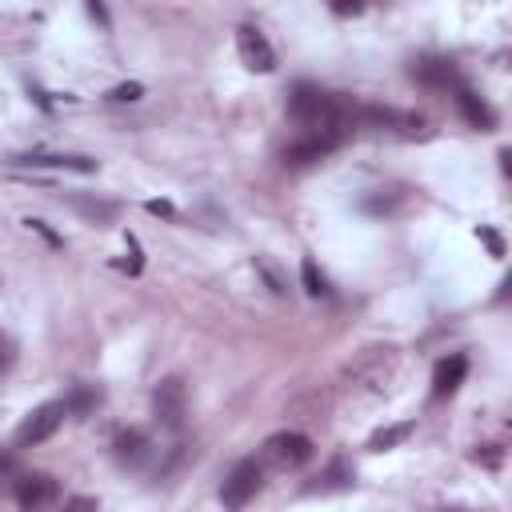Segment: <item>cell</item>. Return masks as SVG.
I'll list each match as a JSON object with an SVG mask.
<instances>
[{
    "label": "cell",
    "instance_id": "44dd1931",
    "mask_svg": "<svg viewBox=\"0 0 512 512\" xmlns=\"http://www.w3.org/2000/svg\"><path fill=\"white\" fill-rule=\"evenodd\" d=\"M480 240L488 244V252H492V256H504V240H500L492 228H480Z\"/></svg>",
    "mask_w": 512,
    "mask_h": 512
},
{
    "label": "cell",
    "instance_id": "cb8c5ba5",
    "mask_svg": "<svg viewBox=\"0 0 512 512\" xmlns=\"http://www.w3.org/2000/svg\"><path fill=\"white\" fill-rule=\"evenodd\" d=\"M332 12L336 16H356V12H364V4H332Z\"/></svg>",
    "mask_w": 512,
    "mask_h": 512
},
{
    "label": "cell",
    "instance_id": "8992f818",
    "mask_svg": "<svg viewBox=\"0 0 512 512\" xmlns=\"http://www.w3.org/2000/svg\"><path fill=\"white\" fill-rule=\"evenodd\" d=\"M236 52H240L244 68H252V72H272L276 68V52H272L268 36L256 24H240L236 28Z\"/></svg>",
    "mask_w": 512,
    "mask_h": 512
},
{
    "label": "cell",
    "instance_id": "6da1fadb",
    "mask_svg": "<svg viewBox=\"0 0 512 512\" xmlns=\"http://www.w3.org/2000/svg\"><path fill=\"white\" fill-rule=\"evenodd\" d=\"M260 488H264V464L256 456H244L228 468V476L220 484V504L228 512H240V508H248V500H256Z\"/></svg>",
    "mask_w": 512,
    "mask_h": 512
},
{
    "label": "cell",
    "instance_id": "9a60e30c",
    "mask_svg": "<svg viewBox=\"0 0 512 512\" xmlns=\"http://www.w3.org/2000/svg\"><path fill=\"white\" fill-rule=\"evenodd\" d=\"M72 208H76V212H84V216H88V220H96V224L116 220V204H112V200H84V196H72Z\"/></svg>",
    "mask_w": 512,
    "mask_h": 512
},
{
    "label": "cell",
    "instance_id": "7c38bea8",
    "mask_svg": "<svg viewBox=\"0 0 512 512\" xmlns=\"http://www.w3.org/2000/svg\"><path fill=\"white\" fill-rule=\"evenodd\" d=\"M20 168H68V172H96V160L88 156H64V152H20L12 156Z\"/></svg>",
    "mask_w": 512,
    "mask_h": 512
},
{
    "label": "cell",
    "instance_id": "603a6c76",
    "mask_svg": "<svg viewBox=\"0 0 512 512\" xmlns=\"http://www.w3.org/2000/svg\"><path fill=\"white\" fill-rule=\"evenodd\" d=\"M84 12H88V16L96 20V24H108V8H104V4H88Z\"/></svg>",
    "mask_w": 512,
    "mask_h": 512
},
{
    "label": "cell",
    "instance_id": "d4e9b609",
    "mask_svg": "<svg viewBox=\"0 0 512 512\" xmlns=\"http://www.w3.org/2000/svg\"><path fill=\"white\" fill-rule=\"evenodd\" d=\"M444 512H464V508H444Z\"/></svg>",
    "mask_w": 512,
    "mask_h": 512
},
{
    "label": "cell",
    "instance_id": "8fae6325",
    "mask_svg": "<svg viewBox=\"0 0 512 512\" xmlns=\"http://www.w3.org/2000/svg\"><path fill=\"white\" fill-rule=\"evenodd\" d=\"M464 376H468V356H464V352H452V356L436 360V368H432V396H436V400L452 396V392L464 384Z\"/></svg>",
    "mask_w": 512,
    "mask_h": 512
},
{
    "label": "cell",
    "instance_id": "3957f363",
    "mask_svg": "<svg viewBox=\"0 0 512 512\" xmlns=\"http://www.w3.org/2000/svg\"><path fill=\"white\" fill-rule=\"evenodd\" d=\"M312 456H316V444H312L304 432H272V436L264 440V464H272V468H280V472L304 468Z\"/></svg>",
    "mask_w": 512,
    "mask_h": 512
},
{
    "label": "cell",
    "instance_id": "7a4b0ae2",
    "mask_svg": "<svg viewBox=\"0 0 512 512\" xmlns=\"http://www.w3.org/2000/svg\"><path fill=\"white\" fill-rule=\"evenodd\" d=\"M152 416L168 432H180L184 428V420H188V388H184L180 376H164L152 388Z\"/></svg>",
    "mask_w": 512,
    "mask_h": 512
},
{
    "label": "cell",
    "instance_id": "2e32d148",
    "mask_svg": "<svg viewBox=\"0 0 512 512\" xmlns=\"http://www.w3.org/2000/svg\"><path fill=\"white\" fill-rule=\"evenodd\" d=\"M300 280H304V292H308V296H328V280H324V272L316 268V260H304V264H300Z\"/></svg>",
    "mask_w": 512,
    "mask_h": 512
},
{
    "label": "cell",
    "instance_id": "ffe728a7",
    "mask_svg": "<svg viewBox=\"0 0 512 512\" xmlns=\"http://www.w3.org/2000/svg\"><path fill=\"white\" fill-rule=\"evenodd\" d=\"M64 512H100V504H96L92 496H72V500L64 504Z\"/></svg>",
    "mask_w": 512,
    "mask_h": 512
},
{
    "label": "cell",
    "instance_id": "5bb4252c",
    "mask_svg": "<svg viewBox=\"0 0 512 512\" xmlns=\"http://www.w3.org/2000/svg\"><path fill=\"white\" fill-rule=\"evenodd\" d=\"M96 404H100V392L88 388V384H76V388L68 392V400H64V412H68V416H84V412H92Z\"/></svg>",
    "mask_w": 512,
    "mask_h": 512
},
{
    "label": "cell",
    "instance_id": "5b68a950",
    "mask_svg": "<svg viewBox=\"0 0 512 512\" xmlns=\"http://www.w3.org/2000/svg\"><path fill=\"white\" fill-rule=\"evenodd\" d=\"M12 492H16L20 512H44V508H52L60 500V484L48 472H24V476H16V488Z\"/></svg>",
    "mask_w": 512,
    "mask_h": 512
},
{
    "label": "cell",
    "instance_id": "7402d4cb",
    "mask_svg": "<svg viewBox=\"0 0 512 512\" xmlns=\"http://www.w3.org/2000/svg\"><path fill=\"white\" fill-rule=\"evenodd\" d=\"M144 208H148V212H152V216H164V220H172V216H176V208H172V204H168V200H148V204H144Z\"/></svg>",
    "mask_w": 512,
    "mask_h": 512
},
{
    "label": "cell",
    "instance_id": "30bf717a",
    "mask_svg": "<svg viewBox=\"0 0 512 512\" xmlns=\"http://www.w3.org/2000/svg\"><path fill=\"white\" fill-rule=\"evenodd\" d=\"M412 76H416L424 88H456V84H460L456 64L444 60V56H420V60H412Z\"/></svg>",
    "mask_w": 512,
    "mask_h": 512
},
{
    "label": "cell",
    "instance_id": "d6986e66",
    "mask_svg": "<svg viewBox=\"0 0 512 512\" xmlns=\"http://www.w3.org/2000/svg\"><path fill=\"white\" fill-rule=\"evenodd\" d=\"M12 364H16V340H12L8 332H0V376H4Z\"/></svg>",
    "mask_w": 512,
    "mask_h": 512
},
{
    "label": "cell",
    "instance_id": "9c48e42d",
    "mask_svg": "<svg viewBox=\"0 0 512 512\" xmlns=\"http://www.w3.org/2000/svg\"><path fill=\"white\" fill-rule=\"evenodd\" d=\"M452 100H456L460 116H464L472 128H480V132H492V128H496V112H492V108H488V100H484V96H476L464 80L452 88Z\"/></svg>",
    "mask_w": 512,
    "mask_h": 512
},
{
    "label": "cell",
    "instance_id": "e0dca14e",
    "mask_svg": "<svg viewBox=\"0 0 512 512\" xmlns=\"http://www.w3.org/2000/svg\"><path fill=\"white\" fill-rule=\"evenodd\" d=\"M348 484H352V468H348L344 460H336V464L320 476V484H312V492H316V488H320V492H328V488H348Z\"/></svg>",
    "mask_w": 512,
    "mask_h": 512
},
{
    "label": "cell",
    "instance_id": "4fadbf2b",
    "mask_svg": "<svg viewBox=\"0 0 512 512\" xmlns=\"http://www.w3.org/2000/svg\"><path fill=\"white\" fill-rule=\"evenodd\" d=\"M416 432V424L412 420H400V424H388V428H380V432H372V440H368V448L372 452H384V448H396L400 440H408Z\"/></svg>",
    "mask_w": 512,
    "mask_h": 512
},
{
    "label": "cell",
    "instance_id": "277c9868",
    "mask_svg": "<svg viewBox=\"0 0 512 512\" xmlns=\"http://www.w3.org/2000/svg\"><path fill=\"white\" fill-rule=\"evenodd\" d=\"M64 400H48V404H40V408H32L24 420H20V428H16V444L20 448H32V444H44L48 436H56V428L64 424Z\"/></svg>",
    "mask_w": 512,
    "mask_h": 512
},
{
    "label": "cell",
    "instance_id": "52a82bcc",
    "mask_svg": "<svg viewBox=\"0 0 512 512\" xmlns=\"http://www.w3.org/2000/svg\"><path fill=\"white\" fill-rule=\"evenodd\" d=\"M344 140L340 136H328V132H300V140H292L288 148H284V160L288 164H316V160H324L328 152H336Z\"/></svg>",
    "mask_w": 512,
    "mask_h": 512
},
{
    "label": "cell",
    "instance_id": "ac0fdd59",
    "mask_svg": "<svg viewBox=\"0 0 512 512\" xmlns=\"http://www.w3.org/2000/svg\"><path fill=\"white\" fill-rule=\"evenodd\" d=\"M140 96H144V84H136V80H132V84H116V88L108 92L112 104H132V100H140Z\"/></svg>",
    "mask_w": 512,
    "mask_h": 512
},
{
    "label": "cell",
    "instance_id": "ba28073f",
    "mask_svg": "<svg viewBox=\"0 0 512 512\" xmlns=\"http://www.w3.org/2000/svg\"><path fill=\"white\" fill-rule=\"evenodd\" d=\"M112 456L120 468H140L144 460H152V436L144 428H124L112 440Z\"/></svg>",
    "mask_w": 512,
    "mask_h": 512
}]
</instances>
